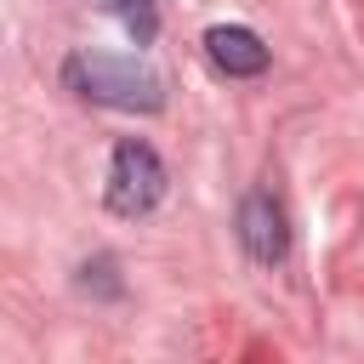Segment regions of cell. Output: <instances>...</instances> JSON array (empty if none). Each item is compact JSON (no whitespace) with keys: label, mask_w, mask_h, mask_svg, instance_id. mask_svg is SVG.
I'll list each match as a JSON object with an SVG mask.
<instances>
[{"label":"cell","mask_w":364,"mask_h":364,"mask_svg":"<svg viewBox=\"0 0 364 364\" xmlns=\"http://www.w3.org/2000/svg\"><path fill=\"white\" fill-rule=\"evenodd\" d=\"M114 11L125 17V28H131V40H136V46H148V40H154V6H148V0H114Z\"/></svg>","instance_id":"5b68a950"},{"label":"cell","mask_w":364,"mask_h":364,"mask_svg":"<svg viewBox=\"0 0 364 364\" xmlns=\"http://www.w3.org/2000/svg\"><path fill=\"white\" fill-rule=\"evenodd\" d=\"M102 199H108L114 216H148V210L165 199V159H159L148 142L125 136V142L114 148V159H108V188H102Z\"/></svg>","instance_id":"7a4b0ae2"},{"label":"cell","mask_w":364,"mask_h":364,"mask_svg":"<svg viewBox=\"0 0 364 364\" xmlns=\"http://www.w3.org/2000/svg\"><path fill=\"white\" fill-rule=\"evenodd\" d=\"M239 239H245V250L262 262V267H273V262H284V250H290V228H284V210H279V199L273 193H245V205H239Z\"/></svg>","instance_id":"3957f363"},{"label":"cell","mask_w":364,"mask_h":364,"mask_svg":"<svg viewBox=\"0 0 364 364\" xmlns=\"http://www.w3.org/2000/svg\"><path fill=\"white\" fill-rule=\"evenodd\" d=\"M63 85L80 91L85 102L119 108V114H154L165 102V80L136 63V57H114V51H74L63 63Z\"/></svg>","instance_id":"6da1fadb"},{"label":"cell","mask_w":364,"mask_h":364,"mask_svg":"<svg viewBox=\"0 0 364 364\" xmlns=\"http://www.w3.org/2000/svg\"><path fill=\"white\" fill-rule=\"evenodd\" d=\"M205 57H210L222 74H233V80L267 68V46H262V34L245 28V23H216V28H205Z\"/></svg>","instance_id":"277c9868"}]
</instances>
